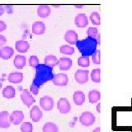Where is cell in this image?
<instances>
[{
    "label": "cell",
    "instance_id": "6da1fadb",
    "mask_svg": "<svg viewBox=\"0 0 132 132\" xmlns=\"http://www.w3.org/2000/svg\"><path fill=\"white\" fill-rule=\"evenodd\" d=\"M54 75L55 74H53L52 68L45 65V64H40L38 67L36 69V75L33 82L40 88L45 82L52 80Z\"/></svg>",
    "mask_w": 132,
    "mask_h": 132
},
{
    "label": "cell",
    "instance_id": "7a4b0ae2",
    "mask_svg": "<svg viewBox=\"0 0 132 132\" xmlns=\"http://www.w3.org/2000/svg\"><path fill=\"white\" fill-rule=\"evenodd\" d=\"M97 42L95 39L87 37L85 39L78 40L76 46L78 51L81 53L82 56H92L93 53L97 50Z\"/></svg>",
    "mask_w": 132,
    "mask_h": 132
},
{
    "label": "cell",
    "instance_id": "3957f363",
    "mask_svg": "<svg viewBox=\"0 0 132 132\" xmlns=\"http://www.w3.org/2000/svg\"><path fill=\"white\" fill-rule=\"evenodd\" d=\"M96 121V117L93 112L90 111H84L79 117V122L82 126L88 127L93 126Z\"/></svg>",
    "mask_w": 132,
    "mask_h": 132
},
{
    "label": "cell",
    "instance_id": "277c9868",
    "mask_svg": "<svg viewBox=\"0 0 132 132\" xmlns=\"http://www.w3.org/2000/svg\"><path fill=\"white\" fill-rule=\"evenodd\" d=\"M74 79L78 84H85L89 79V71L87 69H78L74 73Z\"/></svg>",
    "mask_w": 132,
    "mask_h": 132
},
{
    "label": "cell",
    "instance_id": "5b68a950",
    "mask_svg": "<svg viewBox=\"0 0 132 132\" xmlns=\"http://www.w3.org/2000/svg\"><path fill=\"white\" fill-rule=\"evenodd\" d=\"M57 109L61 114H68L71 111V105L69 100L65 97L60 98L57 102Z\"/></svg>",
    "mask_w": 132,
    "mask_h": 132
},
{
    "label": "cell",
    "instance_id": "8992f818",
    "mask_svg": "<svg viewBox=\"0 0 132 132\" xmlns=\"http://www.w3.org/2000/svg\"><path fill=\"white\" fill-rule=\"evenodd\" d=\"M39 103H40V106L41 108L46 111H52L54 106H55V101H54L53 97L47 96V95L46 96L40 97Z\"/></svg>",
    "mask_w": 132,
    "mask_h": 132
},
{
    "label": "cell",
    "instance_id": "52a82bcc",
    "mask_svg": "<svg viewBox=\"0 0 132 132\" xmlns=\"http://www.w3.org/2000/svg\"><path fill=\"white\" fill-rule=\"evenodd\" d=\"M53 84L58 87H64L67 86L69 82V77L66 73H61L55 74L53 77V79L51 80Z\"/></svg>",
    "mask_w": 132,
    "mask_h": 132
},
{
    "label": "cell",
    "instance_id": "ba28073f",
    "mask_svg": "<svg viewBox=\"0 0 132 132\" xmlns=\"http://www.w3.org/2000/svg\"><path fill=\"white\" fill-rule=\"evenodd\" d=\"M20 97H21V100H22L23 104L25 106H27V107H30L33 103L36 102L35 98L32 96L31 93L29 92L27 89L22 90V92H21V94H20Z\"/></svg>",
    "mask_w": 132,
    "mask_h": 132
},
{
    "label": "cell",
    "instance_id": "9c48e42d",
    "mask_svg": "<svg viewBox=\"0 0 132 132\" xmlns=\"http://www.w3.org/2000/svg\"><path fill=\"white\" fill-rule=\"evenodd\" d=\"M24 120V114L22 111H13L10 114V121L14 126H18L22 124Z\"/></svg>",
    "mask_w": 132,
    "mask_h": 132
},
{
    "label": "cell",
    "instance_id": "30bf717a",
    "mask_svg": "<svg viewBox=\"0 0 132 132\" xmlns=\"http://www.w3.org/2000/svg\"><path fill=\"white\" fill-rule=\"evenodd\" d=\"M43 117V112L38 106H33L30 110V118L33 122L40 121Z\"/></svg>",
    "mask_w": 132,
    "mask_h": 132
},
{
    "label": "cell",
    "instance_id": "8fae6325",
    "mask_svg": "<svg viewBox=\"0 0 132 132\" xmlns=\"http://www.w3.org/2000/svg\"><path fill=\"white\" fill-rule=\"evenodd\" d=\"M74 24L78 28H84L88 25V18L85 13L78 14L74 18Z\"/></svg>",
    "mask_w": 132,
    "mask_h": 132
},
{
    "label": "cell",
    "instance_id": "7c38bea8",
    "mask_svg": "<svg viewBox=\"0 0 132 132\" xmlns=\"http://www.w3.org/2000/svg\"><path fill=\"white\" fill-rule=\"evenodd\" d=\"M45 29L46 27L43 22H40V21H36V22H33L31 27L32 33L37 36H41L45 32Z\"/></svg>",
    "mask_w": 132,
    "mask_h": 132
},
{
    "label": "cell",
    "instance_id": "4fadbf2b",
    "mask_svg": "<svg viewBox=\"0 0 132 132\" xmlns=\"http://www.w3.org/2000/svg\"><path fill=\"white\" fill-rule=\"evenodd\" d=\"M10 114L7 111H3L0 113V128L7 129V128L10 127Z\"/></svg>",
    "mask_w": 132,
    "mask_h": 132
},
{
    "label": "cell",
    "instance_id": "5bb4252c",
    "mask_svg": "<svg viewBox=\"0 0 132 132\" xmlns=\"http://www.w3.org/2000/svg\"><path fill=\"white\" fill-rule=\"evenodd\" d=\"M64 40L69 45H76L78 40V34L74 30H68L64 34Z\"/></svg>",
    "mask_w": 132,
    "mask_h": 132
},
{
    "label": "cell",
    "instance_id": "9a60e30c",
    "mask_svg": "<svg viewBox=\"0 0 132 132\" xmlns=\"http://www.w3.org/2000/svg\"><path fill=\"white\" fill-rule=\"evenodd\" d=\"M59 69L62 71H67L73 65V60L69 57H61L59 60Z\"/></svg>",
    "mask_w": 132,
    "mask_h": 132
},
{
    "label": "cell",
    "instance_id": "2e32d148",
    "mask_svg": "<svg viewBox=\"0 0 132 132\" xmlns=\"http://www.w3.org/2000/svg\"><path fill=\"white\" fill-rule=\"evenodd\" d=\"M14 55V50L11 46H3L0 48V58L3 60L11 59Z\"/></svg>",
    "mask_w": 132,
    "mask_h": 132
},
{
    "label": "cell",
    "instance_id": "e0dca14e",
    "mask_svg": "<svg viewBox=\"0 0 132 132\" xmlns=\"http://www.w3.org/2000/svg\"><path fill=\"white\" fill-rule=\"evenodd\" d=\"M7 80L10 82L11 84H21L23 80V73L21 72H12L8 74L7 76Z\"/></svg>",
    "mask_w": 132,
    "mask_h": 132
},
{
    "label": "cell",
    "instance_id": "ac0fdd59",
    "mask_svg": "<svg viewBox=\"0 0 132 132\" xmlns=\"http://www.w3.org/2000/svg\"><path fill=\"white\" fill-rule=\"evenodd\" d=\"M13 64L18 69H22L27 64V58L23 55H16L14 58Z\"/></svg>",
    "mask_w": 132,
    "mask_h": 132
},
{
    "label": "cell",
    "instance_id": "d6986e66",
    "mask_svg": "<svg viewBox=\"0 0 132 132\" xmlns=\"http://www.w3.org/2000/svg\"><path fill=\"white\" fill-rule=\"evenodd\" d=\"M15 48L19 53H27L28 51V50L30 49V44L27 40H19L18 41H16Z\"/></svg>",
    "mask_w": 132,
    "mask_h": 132
},
{
    "label": "cell",
    "instance_id": "ffe728a7",
    "mask_svg": "<svg viewBox=\"0 0 132 132\" xmlns=\"http://www.w3.org/2000/svg\"><path fill=\"white\" fill-rule=\"evenodd\" d=\"M85 99H86L85 94L82 91H76V92L73 93V103L76 106H82L85 102Z\"/></svg>",
    "mask_w": 132,
    "mask_h": 132
},
{
    "label": "cell",
    "instance_id": "44dd1931",
    "mask_svg": "<svg viewBox=\"0 0 132 132\" xmlns=\"http://www.w3.org/2000/svg\"><path fill=\"white\" fill-rule=\"evenodd\" d=\"M2 95L6 99H12L16 96V89L13 86L7 85L2 91Z\"/></svg>",
    "mask_w": 132,
    "mask_h": 132
},
{
    "label": "cell",
    "instance_id": "7402d4cb",
    "mask_svg": "<svg viewBox=\"0 0 132 132\" xmlns=\"http://www.w3.org/2000/svg\"><path fill=\"white\" fill-rule=\"evenodd\" d=\"M51 9L48 5H40L37 7V15L41 18H46L51 15Z\"/></svg>",
    "mask_w": 132,
    "mask_h": 132
},
{
    "label": "cell",
    "instance_id": "603a6c76",
    "mask_svg": "<svg viewBox=\"0 0 132 132\" xmlns=\"http://www.w3.org/2000/svg\"><path fill=\"white\" fill-rule=\"evenodd\" d=\"M87 35H88V37L95 39L97 40V44L100 45V43H101V41H100V33L98 32V29L97 27H88V30H87Z\"/></svg>",
    "mask_w": 132,
    "mask_h": 132
},
{
    "label": "cell",
    "instance_id": "cb8c5ba5",
    "mask_svg": "<svg viewBox=\"0 0 132 132\" xmlns=\"http://www.w3.org/2000/svg\"><path fill=\"white\" fill-rule=\"evenodd\" d=\"M88 97L89 102L92 103V104H94V103H97L100 101L101 93L99 92L98 90L93 89V90L89 91V93L88 94Z\"/></svg>",
    "mask_w": 132,
    "mask_h": 132
},
{
    "label": "cell",
    "instance_id": "d4e9b609",
    "mask_svg": "<svg viewBox=\"0 0 132 132\" xmlns=\"http://www.w3.org/2000/svg\"><path fill=\"white\" fill-rule=\"evenodd\" d=\"M44 64L45 65L49 66L52 69H54V67H55L57 64H59V60L57 59V57L54 55H48L45 57L44 60Z\"/></svg>",
    "mask_w": 132,
    "mask_h": 132
},
{
    "label": "cell",
    "instance_id": "484cf974",
    "mask_svg": "<svg viewBox=\"0 0 132 132\" xmlns=\"http://www.w3.org/2000/svg\"><path fill=\"white\" fill-rule=\"evenodd\" d=\"M43 132H59V127L54 122H46L42 127Z\"/></svg>",
    "mask_w": 132,
    "mask_h": 132
},
{
    "label": "cell",
    "instance_id": "4316f807",
    "mask_svg": "<svg viewBox=\"0 0 132 132\" xmlns=\"http://www.w3.org/2000/svg\"><path fill=\"white\" fill-rule=\"evenodd\" d=\"M60 52L65 55H73L75 52V50L69 45H63L60 47Z\"/></svg>",
    "mask_w": 132,
    "mask_h": 132
},
{
    "label": "cell",
    "instance_id": "83f0119b",
    "mask_svg": "<svg viewBox=\"0 0 132 132\" xmlns=\"http://www.w3.org/2000/svg\"><path fill=\"white\" fill-rule=\"evenodd\" d=\"M91 80L93 82L99 84L101 82V69H94L90 73Z\"/></svg>",
    "mask_w": 132,
    "mask_h": 132
},
{
    "label": "cell",
    "instance_id": "f1b7e54d",
    "mask_svg": "<svg viewBox=\"0 0 132 132\" xmlns=\"http://www.w3.org/2000/svg\"><path fill=\"white\" fill-rule=\"evenodd\" d=\"M89 20L95 26H99L101 24V16L97 12H93L90 14Z\"/></svg>",
    "mask_w": 132,
    "mask_h": 132
},
{
    "label": "cell",
    "instance_id": "f546056e",
    "mask_svg": "<svg viewBox=\"0 0 132 132\" xmlns=\"http://www.w3.org/2000/svg\"><path fill=\"white\" fill-rule=\"evenodd\" d=\"M78 64L82 68H88L90 65V60L88 56H80L78 59Z\"/></svg>",
    "mask_w": 132,
    "mask_h": 132
},
{
    "label": "cell",
    "instance_id": "4dcf8cb0",
    "mask_svg": "<svg viewBox=\"0 0 132 132\" xmlns=\"http://www.w3.org/2000/svg\"><path fill=\"white\" fill-rule=\"evenodd\" d=\"M20 129L22 132H32L33 131V125L31 122L26 121L21 124Z\"/></svg>",
    "mask_w": 132,
    "mask_h": 132
},
{
    "label": "cell",
    "instance_id": "1f68e13d",
    "mask_svg": "<svg viewBox=\"0 0 132 132\" xmlns=\"http://www.w3.org/2000/svg\"><path fill=\"white\" fill-rule=\"evenodd\" d=\"M29 65L33 69H36L38 67L39 64V59L36 55H31L29 58Z\"/></svg>",
    "mask_w": 132,
    "mask_h": 132
},
{
    "label": "cell",
    "instance_id": "d6a6232c",
    "mask_svg": "<svg viewBox=\"0 0 132 132\" xmlns=\"http://www.w3.org/2000/svg\"><path fill=\"white\" fill-rule=\"evenodd\" d=\"M92 60L93 63L95 64H101V51L100 50H97L96 51L93 53L92 55Z\"/></svg>",
    "mask_w": 132,
    "mask_h": 132
},
{
    "label": "cell",
    "instance_id": "836d02e7",
    "mask_svg": "<svg viewBox=\"0 0 132 132\" xmlns=\"http://www.w3.org/2000/svg\"><path fill=\"white\" fill-rule=\"evenodd\" d=\"M39 87L38 86H36L34 82H32V84H31L30 86V92L31 93V94L33 95H37L39 93Z\"/></svg>",
    "mask_w": 132,
    "mask_h": 132
},
{
    "label": "cell",
    "instance_id": "e575fe53",
    "mask_svg": "<svg viewBox=\"0 0 132 132\" xmlns=\"http://www.w3.org/2000/svg\"><path fill=\"white\" fill-rule=\"evenodd\" d=\"M7 42V38L3 35H0V46H3Z\"/></svg>",
    "mask_w": 132,
    "mask_h": 132
},
{
    "label": "cell",
    "instance_id": "d590c367",
    "mask_svg": "<svg viewBox=\"0 0 132 132\" xmlns=\"http://www.w3.org/2000/svg\"><path fill=\"white\" fill-rule=\"evenodd\" d=\"M7 24L3 22V21H0V32H3L5 29H7Z\"/></svg>",
    "mask_w": 132,
    "mask_h": 132
},
{
    "label": "cell",
    "instance_id": "8d00e7d4",
    "mask_svg": "<svg viewBox=\"0 0 132 132\" xmlns=\"http://www.w3.org/2000/svg\"><path fill=\"white\" fill-rule=\"evenodd\" d=\"M96 110H97V113H101V103H100V102L97 103V104Z\"/></svg>",
    "mask_w": 132,
    "mask_h": 132
},
{
    "label": "cell",
    "instance_id": "74e56055",
    "mask_svg": "<svg viewBox=\"0 0 132 132\" xmlns=\"http://www.w3.org/2000/svg\"><path fill=\"white\" fill-rule=\"evenodd\" d=\"M4 13V8L3 6H0V16H3V14Z\"/></svg>",
    "mask_w": 132,
    "mask_h": 132
},
{
    "label": "cell",
    "instance_id": "f35d334b",
    "mask_svg": "<svg viewBox=\"0 0 132 132\" xmlns=\"http://www.w3.org/2000/svg\"><path fill=\"white\" fill-rule=\"evenodd\" d=\"M93 132H101V128L100 127H97L93 130Z\"/></svg>",
    "mask_w": 132,
    "mask_h": 132
},
{
    "label": "cell",
    "instance_id": "ab89813d",
    "mask_svg": "<svg viewBox=\"0 0 132 132\" xmlns=\"http://www.w3.org/2000/svg\"><path fill=\"white\" fill-rule=\"evenodd\" d=\"M74 7H75L76 8H82V7H84V5H74Z\"/></svg>",
    "mask_w": 132,
    "mask_h": 132
}]
</instances>
